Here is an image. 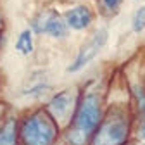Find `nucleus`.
<instances>
[{
  "label": "nucleus",
  "instance_id": "1",
  "mask_svg": "<svg viewBox=\"0 0 145 145\" xmlns=\"http://www.w3.org/2000/svg\"><path fill=\"white\" fill-rule=\"evenodd\" d=\"M100 119H102V105L99 93L90 92L81 99L76 109V114L72 116L71 128L67 130L66 135L67 145H86L88 138L95 133Z\"/></svg>",
  "mask_w": 145,
  "mask_h": 145
},
{
  "label": "nucleus",
  "instance_id": "2",
  "mask_svg": "<svg viewBox=\"0 0 145 145\" xmlns=\"http://www.w3.org/2000/svg\"><path fill=\"white\" fill-rule=\"evenodd\" d=\"M130 135V116L121 107H112L99 123L92 145H124Z\"/></svg>",
  "mask_w": 145,
  "mask_h": 145
},
{
  "label": "nucleus",
  "instance_id": "3",
  "mask_svg": "<svg viewBox=\"0 0 145 145\" xmlns=\"http://www.w3.org/2000/svg\"><path fill=\"white\" fill-rule=\"evenodd\" d=\"M21 138L24 145H54L57 138V123L47 111H36L23 121Z\"/></svg>",
  "mask_w": 145,
  "mask_h": 145
},
{
  "label": "nucleus",
  "instance_id": "4",
  "mask_svg": "<svg viewBox=\"0 0 145 145\" xmlns=\"http://www.w3.org/2000/svg\"><path fill=\"white\" fill-rule=\"evenodd\" d=\"M74 107H76V90H64L59 95H56L47 105V112L56 123H67L74 116Z\"/></svg>",
  "mask_w": 145,
  "mask_h": 145
},
{
  "label": "nucleus",
  "instance_id": "5",
  "mask_svg": "<svg viewBox=\"0 0 145 145\" xmlns=\"http://www.w3.org/2000/svg\"><path fill=\"white\" fill-rule=\"evenodd\" d=\"M107 31L105 29H99L92 35V38L86 40V43L81 47V50L78 52V56L74 57L72 64L69 66V72H76L80 69H83L86 64H90L97 56L99 52L104 48V45L107 43Z\"/></svg>",
  "mask_w": 145,
  "mask_h": 145
},
{
  "label": "nucleus",
  "instance_id": "6",
  "mask_svg": "<svg viewBox=\"0 0 145 145\" xmlns=\"http://www.w3.org/2000/svg\"><path fill=\"white\" fill-rule=\"evenodd\" d=\"M33 29L36 33H45L54 38H64L67 35V24L56 10H47L35 17Z\"/></svg>",
  "mask_w": 145,
  "mask_h": 145
},
{
  "label": "nucleus",
  "instance_id": "7",
  "mask_svg": "<svg viewBox=\"0 0 145 145\" xmlns=\"http://www.w3.org/2000/svg\"><path fill=\"white\" fill-rule=\"evenodd\" d=\"M90 23H92V10L85 5H78L66 14V24L72 29H85Z\"/></svg>",
  "mask_w": 145,
  "mask_h": 145
},
{
  "label": "nucleus",
  "instance_id": "8",
  "mask_svg": "<svg viewBox=\"0 0 145 145\" xmlns=\"http://www.w3.org/2000/svg\"><path fill=\"white\" fill-rule=\"evenodd\" d=\"M0 145H17V123L7 119L0 126Z\"/></svg>",
  "mask_w": 145,
  "mask_h": 145
},
{
  "label": "nucleus",
  "instance_id": "9",
  "mask_svg": "<svg viewBox=\"0 0 145 145\" xmlns=\"http://www.w3.org/2000/svg\"><path fill=\"white\" fill-rule=\"evenodd\" d=\"M16 50L28 56V54L33 52V35L29 29H24L19 36H17V42H16Z\"/></svg>",
  "mask_w": 145,
  "mask_h": 145
},
{
  "label": "nucleus",
  "instance_id": "10",
  "mask_svg": "<svg viewBox=\"0 0 145 145\" xmlns=\"http://www.w3.org/2000/svg\"><path fill=\"white\" fill-rule=\"evenodd\" d=\"M133 29L135 31H143L145 29V7L137 10V14L133 17Z\"/></svg>",
  "mask_w": 145,
  "mask_h": 145
},
{
  "label": "nucleus",
  "instance_id": "11",
  "mask_svg": "<svg viewBox=\"0 0 145 145\" xmlns=\"http://www.w3.org/2000/svg\"><path fill=\"white\" fill-rule=\"evenodd\" d=\"M102 4H104V7H105V9L114 10V9L121 4V0H102Z\"/></svg>",
  "mask_w": 145,
  "mask_h": 145
},
{
  "label": "nucleus",
  "instance_id": "12",
  "mask_svg": "<svg viewBox=\"0 0 145 145\" xmlns=\"http://www.w3.org/2000/svg\"><path fill=\"white\" fill-rule=\"evenodd\" d=\"M138 135H140V138L145 140V121H143V124L140 126V133H138Z\"/></svg>",
  "mask_w": 145,
  "mask_h": 145
}]
</instances>
